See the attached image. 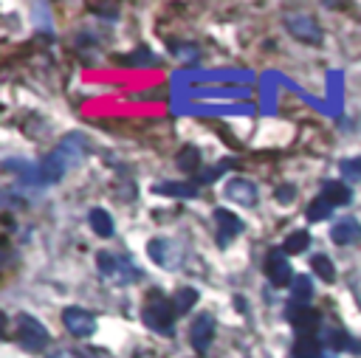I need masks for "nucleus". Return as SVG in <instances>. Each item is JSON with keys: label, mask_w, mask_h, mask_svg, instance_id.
I'll use <instances>...</instances> for the list:
<instances>
[{"label": "nucleus", "mask_w": 361, "mask_h": 358, "mask_svg": "<svg viewBox=\"0 0 361 358\" xmlns=\"http://www.w3.org/2000/svg\"><path fill=\"white\" fill-rule=\"evenodd\" d=\"M85 158V141L82 136H65L60 144L48 153V158L40 166V183H60L68 170L79 166Z\"/></svg>", "instance_id": "1"}, {"label": "nucleus", "mask_w": 361, "mask_h": 358, "mask_svg": "<svg viewBox=\"0 0 361 358\" xmlns=\"http://www.w3.org/2000/svg\"><path fill=\"white\" fill-rule=\"evenodd\" d=\"M96 266H99L102 277H108V279H113L119 285H127V282L141 279V271L136 266H130L125 257L110 254V251H99V254H96Z\"/></svg>", "instance_id": "2"}, {"label": "nucleus", "mask_w": 361, "mask_h": 358, "mask_svg": "<svg viewBox=\"0 0 361 358\" xmlns=\"http://www.w3.org/2000/svg\"><path fill=\"white\" fill-rule=\"evenodd\" d=\"M175 307L173 302L166 299H150L147 305H144V324H147L150 330H158V333H170L173 330V322H175Z\"/></svg>", "instance_id": "3"}, {"label": "nucleus", "mask_w": 361, "mask_h": 358, "mask_svg": "<svg viewBox=\"0 0 361 358\" xmlns=\"http://www.w3.org/2000/svg\"><path fill=\"white\" fill-rule=\"evenodd\" d=\"M62 324H65V330L71 333V336H77V339H88L96 333V316L88 314L85 307H77V305L62 310Z\"/></svg>", "instance_id": "4"}, {"label": "nucleus", "mask_w": 361, "mask_h": 358, "mask_svg": "<svg viewBox=\"0 0 361 358\" xmlns=\"http://www.w3.org/2000/svg\"><path fill=\"white\" fill-rule=\"evenodd\" d=\"M17 330H20V344L29 353H40L48 344V330L34 319V316H17Z\"/></svg>", "instance_id": "5"}, {"label": "nucleus", "mask_w": 361, "mask_h": 358, "mask_svg": "<svg viewBox=\"0 0 361 358\" xmlns=\"http://www.w3.org/2000/svg\"><path fill=\"white\" fill-rule=\"evenodd\" d=\"M288 322H291L297 330H299V336H314L316 327H319V314L314 307H305L299 302H291L288 305Z\"/></svg>", "instance_id": "6"}, {"label": "nucleus", "mask_w": 361, "mask_h": 358, "mask_svg": "<svg viewBox=\"0 0 361 358\" xmlns=\"http://www.w3.org/2000/svg\"><path fill=\"white\" fill-rule=\"evenodd\" d=\"M214 339V316L212 314H198L195 322L189 327V342L195 347V353H206Z\"/></svg>", "instance_id": "7"}, {"label": "nucleus", "mask_w": 361, "mask_h": 358, "mask_svg": "<svg viewBox=\"0 0 361 358\" xmlns=\"http://www.w3.org/2000/svg\"><path fill=\"white\" fill-rule=\"evenodd\" d=\"M285 26H288V31H291L294 37H299L302 42H319L322 40V31H319L316 20L310 17V14H291V17H285Z\"/></svg>", "instance_id": "8"}, {"label": "nucleus", "mask_w": 361, "mask_h": 358, "mask_svg": "<svg viewBox=\"0 0 361 358\" xmlns=\"http://www.w3.org/2000/svg\"><path fill=\"white\" fill-rule=\"evenodd\" d=\"M226 198L240 203V206H257L260 192H257V186L249 178H232L226 183Z\"/></svg>", "instance_id": "9"}, {"label": "nucleus", "mask_w": 361, "mask_h": 358, "mask_svg": "<svg viewBox=\"0 0 361 358\" xmlns=\"http://www.w3.org/2000/svg\"><path fill=\"white\" fill-rule=\"evenodd\" d=\"M266 274H269L271 285H277V288L291 285V266H288V257H285L282 248L269 254V259H266Z\"/></svg>", "instance_id": "10"}, {"label": "nucleus", "mask_w": 361, "mask_h": 358, "mask_svg": "<svg viewBox=\"0 0 361 358\" xmlns=\"http://www.w3.org/2000/svg\"><path fill=\"white\" fill-rule=\"evenodd\" d=\"M214 223H218V240H221V246H226L232 237H237L240 231H243V220H240L237 214L229 212V209H214Z\"/></svg>", "instance_id": "11"}, {"label": "nucleus", "mask_w": 361, "mask_h": 358, "mask_svg": "<svg viewBox=\"0 0 361 358\" xmlns=\"http://www.w3.org/2000/svg\"><path fill=\"white\" fill-rule=\"evenodd\" d=\"M330 240L336 246H356L361 240V223L356 218H345L339 223H333L330 229Z\"/></svg>", "instance_id": "12"}, {"label": "nucleus", "mask_w": 361, "mask_h": 358, "mask_svg": "<svg viewBox=\"0 0 361 358\" xmlns=\"http://www.w3.org/2000/svg\"><path fill=\"white\" fill-rule=\"evenodd\" d=\"M147 254H150V259H155L158 266H164V268H175V254H178V248L170 243V240H150V246H147Z\"/></svg>", "instance_id": "13"}, {"label": "nucleus", "mask_w": 361, "mask_h": 358, "mask_svg": "<svg viewBox=\"0 0 361 358\" xmlns=\"http://www.w3.org/2000/svg\"><path fill=\"white\" fill-rule=\"evenodd\" d=\"M319 198H325L330 206H347L353 201V192H350V186L342 183V181H327L322 186V195Z\"/></svg>", "instance_id": "14"}, {"label": "nucleus", "mask_w": 361, "mask_h": 358, "mask_svg": "<svg viewBox=\"0 0 361 358\" xmlns=\"http://www.w3.org/2000/svg\"><path fill=\"white\" fill-rule=\"evenodd\" d=\"M155 195H170V198H181V201H189V198H198V186L195 183H175V181H164V183H155L153 186Z\"/></svg>", "instance_id": "15"}, {"label": "nucleus", "mask_w": 361, "mask_h": 358, "mask_svg": "<svg viewBox=\"0 0 361 358\" xmlns=\"http://www.w3.org/2000/svg\"><path fill=\"white\" fill-rule=\"evenodd\" d=\"M291 355L294 358H322V342L316 336H299Z\"/></svg>", "instance_id": "16"}, {"label": "nucleus", "mask_w": 361, "mask_h": 358, "mask_svg": "<svg viewBox=\"0 0 361 358\" xmlns=\"http://www.w3.org/2000/svg\"><path fill=\"white\" fill-rule=\"evenodd\" d=\"M88 220H90V229L99 237H113V218L105 209H90Z\"/></svg>", "instance_id": "17"}, {"label": "nucleus", "mask_w": 361, "mask_h": 358, "mask_svg": "<svg viewBox=\"0 0 361 358\" xmlns=\"http://www.w3.org/2000/svg\"><path fill=\"white\" fill-rule=\"evenodd\" d=\"M325 344L330 347V350H356V342L347 336V333L342 330V327H330V330H325Z\"/></svg>", "instance_id": "18"}, {"label": "nucleus", "mask_w": 361, "mask_h": 358, "mask_svg": "<svg viewBox=\"0 0 361 358\" xmlns=\"http://www.w3.org/2000/svg\"><path fill=\"white\" fill-rule=\"evenodd\" d=\"M195 302H198V291L195 288H178L175 296H173L175 314H189V310L195 307Z\"/></svg>", "instance_id": "19"}, {"label": "nucleus", "mask_w": 361, "mask_h": 358, "mask_svg": "<svg viewBox=\"0 0 361 358\" xmlns=\"http://www.w3.org/2000/svg\"><path fill=\"white\" fill-rule=\"evenodd\" d=\"M308 243H310V234L308 231H291L285 237V243H282V251L285 254H302L305 248H308Z\"/></svg>", "instance_id": "20"}, {"label": "nucleus", "mask_w": 361, "mask_h": 358, "mask_svg": "<svg viewBox=\"0 0 361 358\" xmlns=\"http://www.w3.org/2000/svg\"><path fill=\"white\" fill-rule=\"evenodd\" d=\"M178 166L184 172H198V166H201V153H198V147H192V144H186L181 153H178Z\"/></svg>", "instance_id": "21"}, {"label": "nucleus", "mask_w": 361, "mask_h": 358, "mask_svg": "<svg viewBox=\"0 0 361 358\" xmlns=\"http://www.w3.org/2000/svg\"><path fill=\"white\" fill-rule=\"evenodd\" d=\"M310 268L316 271V277H319L322 282H333V279H336V268H333L330 257H325V254H316L314 259H310Z\"/></svg>", "instance_id": "22"}, {"label": "nucleus", "mask_w": 361, "mask_h": 358, "mask_svg": "<svg viewBox=\"0 0 361 358\" xmlns=\"http://www.w3.org/2000/svg\"><path fill=\"white\" fill-rule=\"evenodd\" d=\"M330 212H333V206H330L325 198H316L314 203L308 206V220H310V223H316V220H327V218H330Z\"/></svg>", "instance_id": "23"}, {"label": "nucleus", "mask_w": 361, "mask_h": 358, "mask_svg": "<svg viewBox=\"0 0 361 358\" xmlns=\"http://www.w3.org/2000/svg\"><path fill=\"white\" fill-rule=\"evenodd\" d=\"M294 299L302 305V302H308L310 296H314V285H310V277H297L294 279Z\"/></svg>", "instance_id": "24"}, {"label": "nucleus", "mask_w": 361, "mask_h": 358, "mask_svg": "<svg viewBox=\"0 0 361 358\" xmlns=\"http://www.w3.org/2000/svg\"><path fill=\"white\" fill-rule=\"evenodd\" d=\"M294 198H297V186H294V183H282V186H277V203L288 206Z\"/></svg>", "instance_id": "25"}, {"label": "nucleus", "mask_w": 361, "mask_h": 358, "mask_svg": "<svg viewBox=\"0 0 361 358\" xmlns=\"http://www.w3.org/2000/svg\"><path fill=\"white\" fill-rule=\"evenodd\" d=\"M229 166H232V161H223V164H218V166H212V170H203V175H198V181H201V183L218 181V175H221L223 170H229Z\"/></svg>", "instance_id": "26"}, {"label": "nucleus", "mask_w": 361, "mask_h": 358, "mask_svg": "<svg viewBox=\"0 0 361 358\" xmlns=\"http://www.w3.org/2000/svg\"><path fill=\"white\" fill-rule=\"evenodd\" d=\"M342 170H345L347 175H353V178H361V158H356V161H342Z\"/></svg>", "instance_id": "27"}]
</instances>
